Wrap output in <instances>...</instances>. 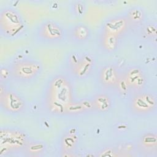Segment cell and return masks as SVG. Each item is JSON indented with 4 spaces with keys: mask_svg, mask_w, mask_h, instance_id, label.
Returning a JSON list of instances; mask_svg holds the SVG:
<instances>
[{
    "mask_svg": "<svg viewBox=\"0 0 157 157\" xmlns=\"http://www.w3.org/2000/svg\"><path fill=\"white\" fill-rule=\"evenodd\" d=\"M40 35L45 39L58 40L63 36L61 29L53 23H45L40 29Z\"/></svg>",
    "mask_w": 157,
    "mask_h": 157,
    "instance_id": "277c9868",
    "label": "cell"
},
{
    "mask_svg": "<svg viewBox=\"0 0 157 157\" xmlns=\"http://www.w3.org/2000/svg\"><path fill=\"white\" fill-rule=\"evenodd\" d=\"M156 101L155 98L150 94L144 93L136 96L132 101V109L137 114H145L155 109Z\"/></svg>",
    "mask_w": 157,
    "mask_h": 157,
    "instance_id": "7a4b0ae2",
    "label": "cell"
},
{
    "mask_svg": "<svg viewBox=\"0 0 157 157\" xmlns=\"http://www.w3.org/2000/svg\"><path fill=\"white\" fill-rule=\"evenodd\" d=\"M141 144L143 148L145 150H152L156 146V137L151 134H147L142 138Z\"/></svg>",
    "mask_w": 157,
    "mask_h": 157,
    "instance_id": "30bf717a",
    "label": "cell"
},
{
    "mask_svg": "<svg viewBox=\"0 0 157 157\" xmlns=\"http://www.w3.org/2000/svg\"><path fill=\"white\" fill-rule=\"evenodd\" d=\"M1 25H4L6 29L9 31L10 29V32H13V29H17L21 24L17 15L10 13V15L9 13H6L4 15L3 18L1 19Z\"/></svg>",
    "mask_w": 157,
    "mask_h": 157,
    "instance_id": "ba28073f",
    "label": "cell"
},
{
    "mask_svg": "<svg viewBox=\"0 0 157 157\" xmlns=\"http://www.w3.org/2000/svg\"><path fill=\"white\" fill-rule=\"evenodd\" d=\"M40 69L39 64L31 61H21L13 64L12 74L17 78L30 79L37 74Z\"/></svg>",
    "mask_w": 157,
    "mask_h": 157,
    "instance_id": "6da1fadb",
    "label": "cell"
},
{
    "mask_svg": "<svg viewBox=\"0 0 157 157\" xmlns=\"http://www.w3.org/2000/svg\"><path fill=\"white\" fill-rule=\"evenodd\" d=\"M127 85L133 88H140L143 86L145 78L141 71L137 68L131 69L127 74Z\"/></svg>",
    "mask_w": 157,
    "mask_h": 157,
    "instance_id": "5b68a950",
    "label": "cell"
},
{
    "mask_svg": "<svg viewBox=\"0 0 157 157\" xmlns=\"http://www.w3.org/2000/svg\"><path fill=\"white\" fill-rule=\"evenodd\" d=\"M89 35V31L84 25H78L73 29V37L78 41L85 40Z\"/></svg>",
    "mask_w": 157,
    "mask_h": 157,
    "instance_id": "9c48e42d",
    "label": "cell"
},
{
    "mask_svg": "<svg viewBox=\"0 0 157 157\" xmlns=\"http://www.w3.org/2000/svg\"><path fill=\"white\" fill-rule=\"evenodd\" d=\"M94 104L96 108L100 111L107 110L110 106L109 99L104 95L98 96L95 98Z\"/></svg>",
    "mask_w": 157,
    "mask_h": 157,
    "instance_id": "8fae6325",
    "label": "cell"
},
{
    "mask_svg": "<svg viewBox=\"0 0 157 157\" xmlns=\"http://www.w3.org/2000/svg\"><path fill=\"white\" fill-rule=\"evenodd\" d=\"M125 25L124 20L115 19L110 20L105 25V33L117 36L124 31Z\"/></svg>",
    "mask_w": 157,
    "mask_h": 157,
    "instance_id": "8992f818",
    "label": "cell"
},
{
    "mask_svg": "<svg viewBox=\"0 0 157 157\" xmlns=\"http://www.w3.org/2000/svg\"><path fill=\"white\" fill-rule=\"evenodd\" d=\"M116 39H117L116 36L105 34L103 39L104 40L103 45H104L106 49L112 50L115 48V46L116 45V43H117Z\"/></svg>",
    "mask_w": 157,
    "mask_h": 157,
    "instance_id": "7c38bea8",
    "label": "cell"
},
{
    "mask_svg": "<svg viewBox=\"0 0 157 157\" xmlns=\"http://www.w3.org/2000/svg\"><path fill=\"white\" fill-rule=\"evenodd\" d=\"M118 75L115 68L112 66L104 67L101 75V80L103 85L107 86H113L118 81Z\"/></svg>",
    "mask_w": 157,
    "mask_h": 157,
    "instance_id": "52a82bcc",
    "label": "cell"
},
{
    "mask_svg": "<svg viewBox=\"0 0 157 157\" xmlns=\"http://www.w3.org/2000/svg\"><path fill=\"white\" fill-rule=\"evenodd\" d=\"M1 106L10 112H18L23 107V102L21 98L12 92L4 93L1 96Z\"/></svg>",
    "mask_w": 157,
    "mask_h": 157,
    "instance_id": "3957f363",
    "label": "cell"
}]
</instances>
